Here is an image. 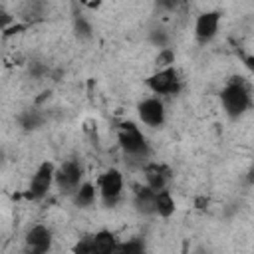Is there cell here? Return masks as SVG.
Here are the masks:
<instances>
[{
    "mask_svg": "<svg viewBox=\"0 0 254 254\" xmlns=\"http://www.w3.org/2000/svg\"><path fill=\"white\" fill-rule=\"evenodd\" d=\"M73 250H75V252H93V238H91V236H89V238H83Z\"/></svg>",
    "mask_w": 254,
    "mask_h": 254,
    "instance_id": "obj_19",
    "label": "cell"
},
{
    "mask_svg": "<svg viewBox=\"0 0 254 254\" xmlns=\"http://www.w3.org/2000/svg\"><path fill=\"white\" fill-rule=\"evenodd\" d=\"M54 177H56L54 175V165L52 163H42L40 169L36 171V175L32 177L28 198H42L50 190V185H52Z\"/></svg>",
    "mask_w": 254,
    "mask_h": 254,
    "instance_id": "obj_5",
    "label": "cell"
},
{
    "mask_svg": "<svg viewBox=\"0 0 254 254\" xmlns=\"http://www.w3.org/2000/svg\"><path fill=\"white\" fill-rule=\"evenodd\" d=\"M244 64H246V67H248L250 71H254V56H246V58H244Z\"/></svg>",
    "mask_w": 254,
    "mask_h": 254,
    "instance_id": "obj_21",
    "label": "cell"
},
{
    "mask_svg": "<svg viewBox=\"0 0 254 254\" xmlns=\"http://www.w3.org/2000/svg\"><path fill=\"white\" fill-rule=\"evenodd\" d=\"M248 181H250V183H254V171L250 173V177H248Z\"/></svg>",
    "mask_w": 254,
    "mask_h": 254,
    "instance_id": "obj_24",
    "label": "cell"
},
{
    "mask_svg": "<svg viewBox=\"0 0 254 254\" xmlns=\"http://www.w3.org/2000/svg\"><path fill=\"white\" fill-rule=\"evenodd\" d=\"M75 204L77 206H81V208H85V206H91L93 204V200H95V187L91 185V183H83L77 190H75Z\"/></svg>",
    "mask_w": 254,
    "mask_h": 254,
    "instance_id": "obj_14",
    "label": "cell"
},
{
    "mask_svg": "<svg viewBox=\"0 0 254 254\" xmlns=\"http://www.w3.org/2000/svg\"><path fill=\"white\" fill-rule=\"evenodd\" d=\"M220 99H222V105L230 117L242 115L250 105V95H248V89H246L242 77H232L226 83V87L222 89Z\"/></svg>",
    "mask_w": 254,
    "mask_h": 254,
    "instance_id": "obj_1",
    "label": "cell"
},
{
    "mask_svg": "<svg viewBox=\"0 0 254 254\" xmlns=\"http://www.w3.org/2000/svg\"><path fill=\"white\" fill-rule=\"evenodd\" d=\"M155 200H157V190L155 189H151L149 185L137 189V192H135V206H137L139 212H143V214L157 212Z\"/></svg>",
    "mask_w": 254,
    "mask_h": 254,
    "instance_id": "obj_11",
    "label": "cell"
},
{
    "mask_svg": "<svg viewBox=\"0 0 254 254\" xmlns=\"http://www.w3.org/2000/svg\"><path fill=\"white\" fill-rule=\"evenodd\" d=\"M91 238H93V252H111L117 248L115 236L109 230H101V232L93 234Z\"/></svg>",
    "mask_w": 254,
    "mask_h": 254,
    "instance_id": "obj_12",
    "label": "cell"
},
{
    "mask_svg": "<svg viewBox=\"0 0 254 254\" xmlns=\"http://www.w3.org/2000/svg\"><path fill=\"white\" fill-rule=\"evenodd\" d=\"M119 145L125 151V155H129L133 159H145L149 155V147H147V141H145L143 133L131 121L121 125V129H119Z\"/></svg>",
    "mask_w": 254,
    "mask_h": 254,
    "instance_id": "obj_2",
    "label": "cell"
},
{
    "mask_svg": "<svg viewBox=\"0 0 254 254\" xmlns=\"http://www.w3.org/2000/svg\"><path fill=\"white\" fill-rule=\"evenodd\" d=\"M115 250H119V252H127V254H137V252H143L145 246H143L141 240H133V242H125V244L117 246Z\"/></svg>",
    "mask_w": 254,
    "mask_h": 254,
    "instance_id": "obj_18",
    "label": "cell"
},
{
    "mask_svg": "<svg viewBox=\"0 0 254 254\" xmlns=\"http://www.w3.org/2000/svg\"><path fill=\"white\" fill-rule=\"evenodd\" d=\"M145 179L151 189L163 190L167 185V179H169V169L163 165H157V163H149V165H145Z\"/></svg>",
    "mask_w": 254,
    "mask_h": 254,
    "instance_id": "obj_10",
    "label": "cell"
},
{
    "mask_svg": "<svg viewBox=\"0 0 254 254\" xmlns=\"http://www.w3.org/2000/svg\"><path fill=\"white\" fill-rule=\"evenodd\" d=\"M99 189H101V196L105 200L107 206H113L119 200L121 189H123V177L117 169H109L101 175L99 179Z\"/></svg>",
    "mask_w": 254,
    "mask_h": 254,
    "instance_id": "obj_3",
    "label": "cell"
},
{
    "mask_svg": "<svg viewBox=\"0 0 254 254\" xmlns=\"http://www.w3.org/2000/svg\"><path fill=\"white\" fill-rule=\"evenodd\" d=\"M75 34L81 36V38H89L91 36V26L85 22V18L81 14L75 16Z\"/></svg>",
    "mask_w": 254,
    "mask_h": 254,
    "instance_id": "obj_16",
    "label": "cell"
},
{
    "mask_svg": "<svg viewBox=\"0 0 254 254\" xmlns=\"http://www.w3.org/2000/svg\"><path fill=\"white\" fill-rule=\"evenodd\" d=\"M139 117L143 123L151 125V127H159L163 125L165 121V107H163V101L157 99V97H151V99H145L139 103Z\"/></svg>",
    "mask_w": 254,
    "mask_h": 254,
    "instance_id": "obj_7",
    "label": "cell"
},
{
    "mask_svg": "<svg viewBox=\"0 0 254 254\" xmlns=\"http://www.w3.org/2000/svg\"><path fill=\"white\" fill-rule=\"evenodd\" d=\"M151 40H153L155 44H159L161 48H165V46H167V36H165L161 30H155V32L151 34Z\"/></svg>",
    "mask_w": 254,
    "mask_h": 254,
    "instance_id": "obj_20",
    "label": "cell"
},
{
    "mask_svg": "<svg viewBox=\"0 0 254 254\" xmlns=\"http://www.w3.org/2000/svg\"><path fill=\"white\" fill-rule=\"evenodd\" d=\"M155 208H157V214L159 216H171L175 212V200L171 196L169 190H157V200H155Z\"/></svg>",
    "mask_w": 254,
    "mask_h": 254,
    "instance_id": "obj_13",
    "label": "cell"
},
{
    "mask_svg": "<svg viewBox=\"0 0 254 254\" xmlns=\"http://www.w3.org/2000/svg\"><path fill=\"white\" fill-rule=\"evenodd\" d=\"M20 123H22V127H26V129H36V127L40 125V117L36 115V111H26V113L20 117Z\"/></svg>",
    "mask_w": 254,
    "mask_h": 254,
    "instance_id": "obj_17",
    "label": "cell"
},
{
    "mask_svg": "<svg viewBox=\"0 0 254 254\" xmlns=\"http://www.w3.org/2000/svg\"><path fill=\"white\" fill-rule=\"evenodd\" d=\"M161 2H163V4H165V6H169V8H173V6H175V2H177V0H161Z\"/></svg>",
    "mask_w": 254,
    "mask_h": 254,
    "instance_id": "obj_23",
    "label": "cell"
},
{
    "mask_svg": "<svg viewBox=\"0 0 254 254\" xmlns=\"http://www.w3.org/2000/svg\"><path fill=\"white\" fill-rule=\"evenodd\" d=\"M79 179H81V167L75 161H65L56 173V181H58V187L62 189V192L75 190L79 185Z\"/></svg>",
    "mask_w": 254,
    "mask_h": 254,
    "instance_id": "obj_6",
    "label": "cell"
},
{
    "mask_svg": "<svg viewBox=\"0 0 254 254\" xmlns=\"http://www.w3.org/2000/svg\"><path fill=\"white\" fill-rule=\"evenodd\" d=\"M149 87L159 93V95H167V93H175L179 89V79H177V71L173 67H163L157 73H153L147 79Z\"/></svg>",
    "mask_w": 254,
    "mask_h": 254,
    "instance_id": "obj_4",
    "label": "cell"
},
{
    "mask_svg": "<svg viewBox=\"0 0 254 254\" xmlns=\"http://www.w3.org/2000/svg\"><path fill=\"white\" fill-rule=\"evenodd\" d=\"M175 62V54H173V50H169V48H163L161 52H159V56L155 58V64L163 69V67H171V64Z\"/></svg>",
    "mask_w": 254,
    "mask_h": 254,
    "instance_id": "obj_15",
    "label": "cell"
},
{
    "mask_svg": "<svg viewBox=\"0 0 254 254\" xmlns=\"http://www.w3.org/2000/svg\"><path fill=\"white\" fill-rule=\"evenodd\" d=\"M218 22H220V14L218 12H204L198 16L196 26H194V34L200 42H208L214 38L216 30H218Z\"/></svg>",
    "mask_w": 254,
    "mask_h": 254,
    "instance_id": "obj_9",
    "label": "cell"
},
{
    "mask_svg": "<svg viewBox=\"0 0 254 254\" xmlns=\"http://www.w3.org/2000/svg\"><path fill=\"white\" fill-rule=\"evenodd\" d=\"M204 204H206V198H196V208H204Z\"/></svg>",
    "mask_w": 254,
    "mask_h": 254,
    "instance_id": "obj_22",
    "label": "cell"
},
{
    "mask_svg": "<svg viewBox=\"0 0 254 254\" xmlns=\"http://www.w3.org/2000/svg\"><path fill=\"white\" fill-rule=\"evenodd\" d=\"M50 242H52V232L50 228H46L44 224H36L34 228L28 230L26 234V244H28V250L34 252V254H42L50 248Z\"/></svg>",
    "mask_w": 254,
    "mask_h": 254,
    "instance_id": "obj_8",
    "label": "cell"
}]
</instances>
